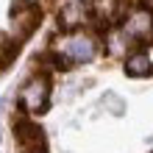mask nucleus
Returning a JSON list of instances; mask_svg holds the SVG:
<instances>
[{
    "label": "nucleus",
    "mask_w": 153,
    "mask_h": 153,
    "mask_svg": "<svg viewBox=\"0 0 153 153\" xmlns=\"http://www.w3.org/2000/svg\"><path fill=\"white\" fill-rule=\"evenodd\" d=\"M17 128H20V131H17V137H20V142H22L25 148H31V150L39 148V150H42L45 137H42V128H39V125H33V123H20Z\"/></svg>",
    "instance_id": "nucleus-7"
},
{
    "label": "nucleus",
    "mask_w": 153,
    "mask_h": 153,
    "mask_svg": "<svg viewBox=\"0 0 153 153\" xmlns=\"http://www.w3.org/2000/svg\"><path fill=\"white\" fill-rule=\"evenodd\" d=\"M125 73L131 78H145L153 73V59L150 53H134V56L125 59Z\"/></svg>",
    "instance_id": "nucleus-6"
},
{
    "label": "nucleus",
    "mask_w": 153,
    "mask_h": 153,
    "mask_svg": "<svg viewBox=\"0 0 153 153\" xmlns=\"http://www.w3.org/2000/svg\"><path fill=\"white\" fill-rule=\"evenodd\" d=\"M31 153H45V150H31Z\"/></svg>",
    "instance_id": "nucleus-10"
},
{
    "label": "nucleus",
    "mask_w": 153,
    "mask_h": 153,
    "mask_svg": "<svg viewBox=\"0 0 153 153\" xmlns=\"http://www.w3.org/2000/svg\"><path fill=\"white\" fill-rule=\"evenodd\" d=\"M56 67H70V64H84L95 56V39L84 31H70L67 36H61L56 45Z\"/></svg>",
    "instance_id": "nucleus-1"
},
{
    "label": "nucleus",
    "mask_w": 153,
    "mask_h": 153,
    "mask_svg": "<svg viewBox=\"0 0 153 153\" xmlns=\"http://www.w3.org/2000/svg\"><path fill=\"white\" fill-rule=\"evenodd\" d=\"M123 33L128 39H150L153 36V14L148 8H137L128 14V20L123 25Z\"/></svg>",
    "instance_id": "nucleus-3"
},
{
    "label": "nucleus",
    "mask_w": 153,
    "mask_h": 153,
    "mask_svg": "<svg viewBox=\"0 0 153 153\" xmlns=\"http://www.w3.org/2000/svg\"><path fill=\"white\" fill-rule=\"evenodd\" d=\"M123 8V0H95V11L103 20H114Z\"/></svg>",
    "instance_id": "nucleus-8"
},
{
    "label": "nucleus",
    "mask_w": 153,
    "mask_h": 153,
    "mask_svg": "<svg viewBox=\"0 0 153 153\" xmlns=\"http://www.w3.org/2000/svg\"><path fill=\"white\" fill-rule=\"evenodd\" d=\"M48 103H50V84H48V78L45 75L28 78L22 84V89H20V106L28 114H39V111L48 109Z\"/></svg>",
    "instance_id": "nucleus-2"
},
{
    "label": "nucleus",
    "mask_w": 153,
    "mask_h": 153,
    "mask_svg": "<svg viewBox=\"0 0 153 153\" xmlns=\"http://www.w3.org/2000/svg\"><path fill=\"white\" fill-rule=\"evenodd\" d=\"M36 22H39V11L33 6H20V8H14V14H11V28L17 36H28V33L36 28Z\"/></svg>",
    "instance_id": "nucleus-4"
},
{
    "label": "nucleus",
    "mask_w": 153,
    "mask_h": 153,
    "mask_svg": "<svg viewBox=\"0 0 153 153\" xmlns=\"http://www.w3.org/2000/svg\"><path fill=\"white\" fill-rule=\"evenodd\" d=\"M59 22L64 25V28H81V25L86 22V6L81 3V0H73V3H67L64 8L59 11Z\"/></svg>",
    "instance_id": "nucleus-5"
},
{
    "label": "nucleus",
    "mask_w": 153,
    "mask_h": 153,
    "mask_svg": "<svg viewBox=\"0 0 153 153\" xmlns=\"http://www.w3.org/2000/svg\"><path fill=\"white\" fill-rule=\"evenodd\" d=\"M109 42H111V45H109V50H111V53H120V50H123V42L128 45V36H125V33L120 31V33H111V36H109Z\"/></svg>",
    "instance_id": "nucleus-9"
}]
</instances>
